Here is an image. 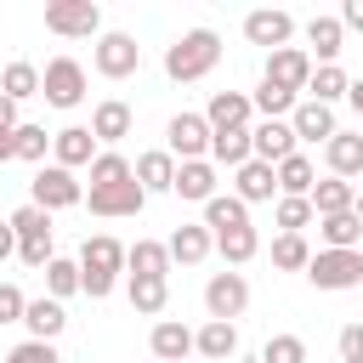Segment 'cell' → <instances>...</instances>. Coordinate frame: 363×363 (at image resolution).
<instances>
[{
    "instance_id": "cell-1",
    "label": "cell",
    "mask_w": 363,
    "mask_h": 363,
    "mask_svg": "<svg viewBox=\"0 0 363 363\" xmlns=\"http://www.w3.org/2000/svg\"><path fill=\"white\" fill-rule=\"evenodd\" d=\"M216 62H221V34H216V28H187L176 45H164V74H170L176 85L204 79Z\"/></svg>"
},
{
    "instance_id": "cell-2",
    "label": "cell",
    "mask_w": 363,
    "mask_h": 363,
    "mask_svg": "<svg viewBox=\"0 0 363 363\" xmlns=\"http://www.w3.org/2000/svg\"><path fill=\"white\" fill-rule=\"evenodd\" d=\"M119 272H125V244H119V238H108V233L85 238V250H79L85 295H91V301H108V295H113V284H119Z\"/></svg>"
},
{
    "instance_id": "cell-3",
    "label": "cell",
    "mask_w": 363,
    "mask_h": 363,
    "mask_svg": "<svg viewBox=\"0 0 363 363\" xmlns=\"http://www.w3.org/2000/svg\"><path fill=\"white\" fill-rule=\"evenodd\" d=\"M312 289H363V250H318L306 267Z\"/></svg>"
},
{
    "instance_id": "cell-4",
    "label": "cell",
    "mask_w": 363,
    "mask_h": 363,
    "mask_svg": "<svg viewBox=\"0 0 363 363\" xmlns=\"http://www.w3.org/2000/svg\"><path fill=\"white\" fill-rule=\"evenodd\" d=\"M45 28L62 40H102V6L96 0H51L45 6Z\"/></svg>"
},
{
    "instance_id": "cell-5",
    "label": "cell",
    "mask_w": 363,
    "mask_h": 363,
    "mask_svg": "<svg viewBox=\"0 0 363 363\" xmlns=\"http://www.w3.org/2000/svg\"><path fill=\"white\" fill-rule=\"evenodd\" d=\"M40 96H45L51 108H79V102H85V68H79L74 57H51V62L40 68Z\"/></svg>"
},
{
    "instance_id": "cell-6",
    "label": "cell",
    "mask_w": 363,
    "mask_h": 363,
    "mask_svg": "<svg viewBox=\"0 0 363 363\" xmlns=\"http://www.w3.org/2000/svg\"><path fill=\"white\" fill-rule=\"evenodd\" d=\"M79 199H85V187L74 182V170H62V164H40L34 170V199L28 204H40L45 216L51 210H74Z\"/></svg>"
},
{
    "instance_id": "cell-7",
    "label": "cell",
    "mask_w": 363,
    "mask_h": 363,
    "mask_svg": "<svg viewBox=\"0 0 363 363\" xmlns=\"http://www.w3.org/2000/svg\"><path fill=\"white\" fill-rule=\"evenodd\" d=\"M91 62H96V74H102V79H130V74L142 68V45H136L130 34H119V28H113V34H102V40H96Z\"/></svg>"
},
{
    "instance_id": "cell-8",
    "label": "cell",
    "mask_w": 363,
    "mask_h": 363,
    "mask_svg": "<svg viewBox=\"0 0 363 363\" xmlns=\"http://www.w3.org/2000/svg\"><path fill=\"white\" fill-rule=\"evenodd\" d=\"M164 147H170L176 164L204 159V153H210V119H204V113H176V119L164 125Z\"/></svg>"
},
{
    "instance_id": "cell-9",
    "label": "cell",
    "mask_w": 363,
    "mask_h": 363,
    "mask_svg": "<svg viewBox=\"0 0 363 363\" xmlns=\"http://www.w3.org/2000/svg\"><path fill=\"white\" fill-rule=\"evenodd\" d=\"M244 306H250V284H244V272H216V278L204 284V312H210V318L233 323Z\"/></svg>"
},
{
    "instance_id": "cell-10",
    "label": "cell",
    "mask_w": 363,
    "mask_h": 363,
    "mask_svg": "<svg viewBox=\"0 0 363 363\" xmlns=\"http://www.w3.org/2000/svg\"><path fill=\"white\" fill-rule=\"evenodd\" d=\"M261 79H272V85H284V91H306L312 85V51H301V45H284V51H267V74Z\"/></svg>"
},
{
    "instance_id": "cell-11",
    "label": "cell",
    "mask_w": 363,
    "mask_h": 363,
    "mask_svg": "<svg viewBox=\"0 0 363 363\" xmlns=\"http://www.w3.org/2000/svg\"><path fill=\"white\" fill-rule=\"evenodd\" d=\"M250 147H255V159H261V164H272V170H278L289 153H301V147H295V125H289V119H261V125H250Z\"/></svg>"
},
{
    "instance_id": "cell-12",
    "label": "cell",
    "mask_w": 363,
    "mask_h": 363,
    "mask_svg": "<svg viewBox=\"0 0 363 363\" xmlns=\"http://www.w3.org/2000/svg\"><path fill=\"white\" fill-rule=\"evenodd\" d=\"M289 34H295V17H289V11H272V6H261V11H250V17H244V40H250V45L284 51V45H289Z\"/></svg>"
},
{
    "instance_id": "cell-13",
    "label": "cell",
    "mask_w": 363,
    "mask_h": 363,
    "mask_svg": "<svg viewBox=\"0 0 363 363\" xmlns=\"http://www.w3.org/2000/svg\"><path fill=\"white\" fill-rule=\"evenodd\" d=\"M250 113H255L250 91H216V96H210V108H204L210 130H250Z\"/></svg>"
},
{
    "instance_id": "cell-14",
    "label": "cell",
    "mask_w": 363,
    "mask_h": 363,
    "mask_svg": "<svg viewBox=\"0 0 363 363\" xmlns=\"http://www.w3.org/2000/svg\"><path fill=\"white\" fill-rule=\"evenodd\" d=\"M142 204H147V193L136 187V176L130 182H113V187H91V216H108L113 221V216H136Z\"/></svg>"
},
{
    "instance_id": "cell-15",
    "label": "cell",
    "mask_w": 363,
    "mask_h": 363,
    "mask_svg": "<svg viewBox=\"0 0 363 363\" xmlns=\"http://www.w3.org/2000/svg\"><path fill=\"white\" fill-rule=\"evenodd\" d=\"M130 125H136V113H130V102H119V96H108V102H96L91 108V136L96 142H125L130 136Z\"/></svg>"
},
{
    "instance_id": "cell-16",
    "label": "cell",
    "mask_w": 363,
    "mask_h": 363,
    "mask_svg": "<svg viewBox=\"0 0 363 363\" xmlns=\"http://www.w3.org/2000/svg\"><path fill=\"white\" fill-rule=\"evenodd\" d=\"M289 125H295V142H329V136H340V125H335V108H323V102H295V113H289Z\"/></svg>"
},
{
    "instance_id": "cell-17",
    "label": "cell",
    "mask_w": 363,
    "mask_h": 363,
    "mask_svg": "<svg viewBox=\"0 0 363 363\" xmlns=\"http://www.w3.org/2000/svg\"><path fill=\"white\" fill-rule=\"evenodd\" d=\"M51 153H57V164H62V170L91 164V159H96V136H91V125H62V130L51 136Z\"/></svg>"
},
{
    "instance_id": "cell-18",
    "label": "cell",
    "mask_w": 363,
    "mask_h": 363,
    "mask_svg": "<svg viewBox=\"0 0 363 363\" xmlns=\"http://www.w3.org/2000/svg\"><path fill=\"white\" fill-rule=\"evenodd\" d=\"M233 193H238L244 204H267V199L278 193V170H272V164H261V159H250V164H238V170H233Z\"/></svg>"
},
{
    "instance_id": "cell-19",
    "label": "cell",
    "mask_w": 363,
    "mask_h": 363,
    "mask_svg": "<svg viewBox=\"0 0 363 363\" xmlns=\"http://www.w3.org/2000/svg\"><path fill=\"white\" fill-rule=\"evenodd\" d=\"M147 346H153V363H182L193 352V329L176 323V318H159L153 335H147Z\"/></svg>"
},
{
    "instance_id": "cell-20",
    "label": "cell",
    "mask_w": 363,
    "mask_h": 363,
    "mask_svg": "<svg viewBox=\"0 0 363 363\" xmlns=\"http://www.w3.org/2000/svg\"><path fill=\"white\" fill-rule=\"evenodd\" d=\"M323 164H329V176H340V182L363 176V136H352V130L329 136V142H323Z\"/></svg>"
},
{
    "instance_id": "cell-21",
    "label": "cell",
    "mask_w": 363,
    "mask_h": 363,
    "mask_svg": "<svg viewBox=\"0 0 363 363\" xmlns=\"http://www.w3.org/2000/svg\"><path fill=\"white\" fill-rule=\"evenodd\" d=\"M170 193H182V199H193V204H210V199H216V164H210V159L176 164V187H170Z\"/></svg>"
},
{
    "instance_id": "cell-22",
    "label": "cell",
    "mask_w": 363,
    "mask_h": 363,
    "mask_svg": "<svg viewBox=\"0 0 363 363\" xmlns=\"http://www.w3.org/2000/svg\"><path fill=\"white\" fill-rule=\"evenodd\" d=\"M210 250H216V233H210L204 221H199V227H193V221H182V227L170 233V261H182V267H199Z\"/></svg>"
},
{
    "instance_id": "cell-23",
    "label": "cell",
    "mask_w": 363,
    "mask_h": 363,
    "mask_svg": "<svg viewBox=\"0 0 363 363\" xmlns=\"http://www.w3.org/2000/svg\"><path fill=\"white\" fill-rule=\"evenodd\" d=\"M125 267H130V278H170V244L136 238V244L125 250Z\"/></svg>"
},
{
    "instance_id": "cell-24",
    "label": "cell",
    "mask_w": 363,
    "mask_h": 363,
    "mask_svg": "<svg viewBox=\"0 0 363 363\" xmlns=\"http://www.w3.org/2000/svg\"><path fill=\"white\" fill-rule=\"evenodd\" d=\"M136 187H142V193H170V187H176V159H170V147H153V153L136 159Z\"/></svg>"
},
{
    "instance_id": "cell-25",
    "label": "cell",
    "mask_w": 363,
    "mask_h": 363,
    "mask_svg": "<svg viewBox=\"0 0 363 363\" xmlns=\"http://www.w3.org/2000/svg\"><path fill=\"white\" fill-rule=\"evenodd\" d=\"M23 323H28V340H57V335L68 329V312H62V301H51V295H40V301H28V312H23Z\"/></svg>"
},
{
    "instance_id": "cell-26",
    "label": "cell",
    "mask_w": 363,
    "mask_h": 363,
    "mask_svg": "<svg viewBox=\"0 0 363 363\" xmlns=\"http://www.w3.org/2000/svg\"><path fill=\"white\" fill-rule=\"evenodd\" d=\"M193 352H199V357H210V363H227V357L238 352V323H221V318H210V323L193 335Z\"/></svg>"
},
{
    "instance_id": "cell-27",
    "label": "cell",
    "mask_w": 363,
    "mask_h": 363,
    "mask_svg": "<svg viewBox=\"0 0 363 363\" xmlns=\"http://www.w3.org/2000/svg\"><path fill=\"white\" fill-rule=\"evenodd\" d=\"M312 187H318V164H312L306 153H289V159L278 164V193H284V199H312Z\"/></svg>"
},
{
    "instance_id": "cell-28",
    "label": "cell",
    "mask_w": 363,
    "mask_h": 363,
    "mask_svg": "<svg viewBox=\"0 0 363 363\" xmlns=\"http://www.w3.org/2000/svg\"><path fill=\"white\" fill-rule=\"evenodd\" d=\"M318 238L323 250H357L363 244V216L346 210V216H318Z\"/></svg>"
},
{
    "instance_id": "cell-29",
    "label": "cell",
    "mask_w": 363,
    "mask_h": 363,
    "mask_svg": "<svg viewBox=\"0 0 363 363\" xmlns=\"http://www.w3.org/2000/svg\"><path fill=\"white\" fill-rule=\"evenodd\" d=\"M312 210H318V216H346V210H357V182H340V176L318 182V187H312Z\"/></svg>"
},
{
    "instance_id": "cell-30",
    "label": "cell",
    "mask_w": 363,
    "mask_h": 363,
    "mask_svg": "<svg viewBox=\"0 0 363 363\" xmlns=\"http://www.w3.org/2000/svg\"><path fill=\"white\" fill-rule=\"evenodd\" d=\"M204 227H210V233H233V227H250V204H244L238 193H216V199L204 204Z\"/></svg>"
},
{
    "instance_id": "cell-31",
    "label": "cell",
    "mask_w": 363,
    "mask_h": 363,
    "mask_svg": "<svg viewBox=\"0 0 363 363\" xmlns=\"http://www.w3.org/2000/svg\"><path fill=\"white\" fill-rule=\"evenodd\" d=\"M125 295H130V312L159 318V312L170 306V278H130V284H125Z\"/></svg>"
},
{
    "instance_id": "cell-32",
    "label": "cell",
    "mask_w": 363,
    "mask_h": 363,
    "mask_svg": "<svg viewBox=\"0 0 363 363\" xmlns=\"http://www.w3.org/2000/svg\"><path fill=\"white\" fill-rule=\"evenodd\" d=\"M340 40H346L340 17H312V23H306V45L318 51V68H329V62L340 57Z\"/></svg>"
},
{
    "instance_id": "cell-33",
    "label": "cell",
    "mask_w": 363,
    "mask_h": 363,
    "mask_svg": "<svg viewBox=\"0 0 363 363\" xmlns=\"http://www.w3.org/2000/svg\"><path fill=\"white\" fill-rule=\"evenodd\" d=\"M210 159H216V164H227V170L250 164V159H255L250 130H210Z\"/></svg>"
},
{
    "instance_id": "cell-34",
    "label": "cell",
    "mask_w": 363,
    "mask_h": 363,
    "mask_svg": "<svg viewBox=\"0 0 363 363\" xmlns=\"http://www.w3.org/2000/svg\"><path fill=\"white\" fill-rule=\"evenodd\" d=\"M306 91H312V102L335 108V102L352 91V79H346V68H340V62H329V68H312V85H306Z\"/></svg>"
},
{
    "instance_id": "cell-35",
    "label": "cell",
    "mask_w": 363,
    "mask_h": 363,
    "mask_svg": "<svg viewBox=\"0 0 363 363\" xmlns=\"http://www.w3.org/2000/svg\"><path fill=\"white\" fill-rule=\"evenodd\" d=\"M216 250L227 267H244V261H255L261 238H255V227H233V233H216Z\"/></svg>"
},
{
    "instance_id": "cell-36",
    "label": "cell",
    "mask_w": 363,
    "mask_h": 363,
    "mask_svg": "<svg viewBox=\"0 0 363 363\" xmlns=\"http://www.w3.org/2000/svg\"><path fill=\"white\" fill-rule=\"evenodd\" d=\"M272 267H278V272H306V267H312L306 238H301V233H278V238H272Z\"/></svg>"
},
{
    "instance_id": "cell-37",
    "label": "cell",
    "mask_w": 363,
    "mask_h": 363,
    "mask_svg": "<svg viewBox=\"0 0 363 363\" xmlns=\"http://www.w3.org/2000/svg\"><path fill=\"white\" fill-rule=\"evenodd\" d=\"M45 295L51 301H68V295H85V278H79V261H51L45 267Z\"/></svg>"
},
{
    "instance_id": "cell-38",
    "label": "cell",
    "mask_w": 363,
    "mask_h": 363,
    "mask_svg": "<svg viewBox=\"0 0 363 363\" xmlns=\"http://www.w3.org/2000/svg\"><path fill=\"white\" fill-rule=\"evenodd\" d=\"M0 91H6L11 102H28V96H40V68H34V62H6V74H0Z\"/></svg>"
},
{
    "instance_id": "cell-39",
    "label": "cell",
    "mask_w": 363,
    "mask_h": 363,
    "mask_svg": "<svg viewBox=\"0 0 363 363\" xmlns=\"http://www.w3.org/2000/svg\"><path fill=\"white\" fill-rule=\"evenodd\" d=\"M130 176H136V164L125 153H113V147L91 159V187H113V182H130Z\"/></svg>"
},
{
    "instance_id": "cell-40",
    "label": "cell",
    "mask_w": 363,
    "mask_h": 363,
    "mask_svg": "<svg viewBox=\"0 0 363 363\" xmlns=\"http://www.w3.org/2000/svg\"><path fill=\"white\" fill-rule=\"evenodd\" d=\"M250 102H255L267 119H284V113H295V91H284V85H272V79H261Z\"/></svg>"
},
{
    "instance_id": "cell-41",
    "label": "cell",
    "mask_w": 363,
    "mask_h": 363,
    "mask_svg": "<svg viewBox=\"0 0 363 363\" xmlns=\"http://www.w3.org/2000/svg\"><path fill=\"white\" fill-rule=\"evenodd\" d=\"M6 221H11V233H17V244H23V238H40V233H51V216H45L40 204H23V210H11Z\"/></svg>"
},
{
    "instance_id": "cell-42",
    "label": "cell",
    "mask_w": 363,
    "mask_h": 363,
    "mask_svg": "<svg viewBox=\"0 0 363 363\" xmlns=\"http://www.w3.org/2000/svg\"><path fill=\"white\" fill-rule=\"evenodd\" d=\"M261 363H306V340L301 335H272L261 346Z\"/></svg>"
},
{
    "instance_id": "cell-43",
    "label": "cell",
    "mask_w": 363,
    "mask_h": 363,
    "mask_svg": "<svg viewBox=\"0 0 363 363\" xmlns=\"http://www.w3.org/2000/svg\"><path fill=\"white\" fill-rule=\"evenodd\" d=\"M45 147H51L45 125H17V159H28V164H45Z\"/></svg>"
},
{
    "instance_id": "cell-44",
    "label": "cell",
    "mask_w": 363,
    "mask_h": 363,
    "mask_svg": "<svg viewBox=\"0 0 363 363\" xmlns=\"http://www.w3.org/2000/svg\"><path fill=\"white\" fill-rule=\"evenodd\" d=\"M312 221H318L312 199H278V227H284V233H301V227H312Z\"/></svg>"
},
{
    "instance_id": "cell-45",
    "label": "cell",
    "mask_w": 363,
    "mask_h": 363,
    "mask_svg": "<svg viewBox=\"0 0 363 363\" xmlns=\"http://www.w3.org/2000/svg\"><path fill=\"white\" fill-rule=\"evenodd\" d=\"M6 363H62V357H57V346H51V340H23V346H11V352H6Z\"/></svg>"
},
{
    "instance_id": "cell-46",
    "label": "cell",
    "mask_w": 363,
    "mask_h": 363,
    "mask_svg": "<svg viewBox=\"0 0 363 363\" xmlns=\"http://www.w3.org/2000/svg\"><path fill=\"white\" fill-rule=\"evenodd\" d=\"M23 312H28L23 289L17 284H0V323H23Z\"/></svg>"
},
{
    "instance_id": "cell-47",
    "label": "cell",
    "mask_w": 363,
    "mask_h": 363,
    "mask_svg": "<svg viewBox=\"0 0 363 363\" xmlns=\"http://www.w3.org/2000/svg\"><path fill=\"white\" fill-rule=\"evenodd\" d=\"M335 346H340V363H363V323H346Z\"/></svg>"
},
{
    "instance_id": "cell-48",
    "label": "cell",
    "mask_w": 363,
    "mask_h": 363,
    "mask_svg": "<svg viewBox=\"0 0 363 363\" xmlns=\"http://www.w3.org/2000/svg\"><path fill=\"white\" fill-rule=\"evenodd\" d=\"M340 28H363V0H346L340 6Z\"/></svg>"
},
{
    "instance_id": "cell-49",
    "label": "cell",
    "mask_w": 363,
    "mask_h": 363,
    "mask_svg": "<svg viewBox=\"0 0 363 363\" xmlns=\"http://www.w3.org/2000/svg\"><path fill=\"white\" fill-rule=\"evenodd\" d=\"M0 130H17V102L0 91Z\"/></svg>"
},
{
    "instance_id": "cell-50",
    "label": "cell",
    "mask_w": 363,
    "mask_h": 363,
    "mask_svg": "<svg viewBox=\"0 0 363 363\" xmlns=\"http://www.w3.org/2000/svg\"><path fill=\"white\" fill-rule=\"evenodd\" d=\"M6 255H17V233H11V221H0V261Z\"/></svg>"
},
{
    "instance_id": "cell-51",
    "label": "cell",
    "mask_w": 363,
    "mask_h": 363,
    "mask_svg": "<svg viewBox=\"0 0 363 363\" xmlns=\"http://www.w3.org/2000/svg\"><path fill=\"white\" fill-rule=\"evenodd\" d=\"M17 159V130H0V164Z\"/></svg>"
},
{
    "instance_id": "cell-52",
    "label": "cell",
    "mask_w": 363,
    "mask_h": 363,
    "mask_svg": "<svg viewBox=\"0 0 363 363\" xmlns=\"http://www.w3.org/2000/svg\"><path fill=\"white\" fill-rule=\"evenodd\" d=\"M346 102H352V108L363 113V79H352V91H346Z\"/></svg>"
},
{
    "instance_id": "cell-53",
    "label": "cell",
    "mask_w": 363,
    "mask_h": 363,
    "mask_svg": "<svg viewBox=\"0 0 363 363\" xmlns=\"http://www.w3.org/2000/svg\"><path fill=\"white\" fill-rule=\"evenodd\" d=\"M357 216H363V187H357Z\"/></svg>"
}]
</instances>
